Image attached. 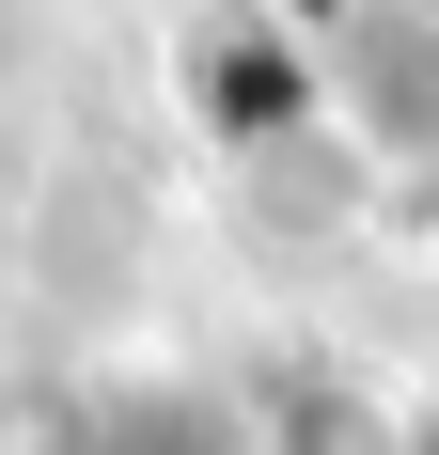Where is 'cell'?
<instances>
[{
	"label": "cell",
	"instance_id": "obj_1",
	"mask_svg": "<svg viewBox=\"0 0 439 455\" xmlns=\"http://www.w3.org/2000/svg\"><path fill=\"white\" fill-rule=\"evenodd\" d=\"M314 79H330V126H346V141L439 157V0H361L346 47H330Z\"/></svg>",
	"mask_w": 439,
	"mask_h": 455
}]
</instances>
